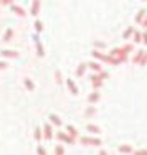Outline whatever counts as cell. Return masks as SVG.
I'll use <instances>...</instances> for the list:
<instances>
[{
    "label": "cell",
    "instance_id": "cell-32",
    "mask_svg": "<svg viewBox=\"0 0 147 155\" xmlns=\"http://www.w3.org/2000/svg\"><path fill=\"white\" fill-rule=\"evenodd\" d=\"M40 137H42V132H40V129H36V132H35V139L38 140Z\"/></svg>",
    "mask_w": 147,
    "mask_h": 155
},
{
    "label": "cell",
    "instance_id": "cell-29",
    "mask_svg": "<svg viewBox=\"0 0 147 155\" xmlns=\"http://www.w3.org/2000/svg\"><path fill=\"white\" fill-rule=\"evenodd\" d=\"M99 78H101V79L104 81L106 78H108V73H106V71H101V73H99Z\"/></svg>",
    "mask_w": 147,
    "mask_h": 155
},
{
    "label": "cell",
    "instance_id": "cell-27",
    "mask_svg": "<svg viewBox=\"0 0 147 155\" xmlns=\"http://www.w3.org/2000/svg\"><path fill=\"white\" fill-rule=\"evenodd\" d=\"M10 36H12V30H7V33L3 35V40H10Z\"/></svg>",
    "mask_w": 147,
    "mask_h": 155
},
{
    "label": "cell",
    "instance_id": "cell-11",
    "mask_svg": "<svg viewBox=\"0 0 147 155\" xmlns=\"http://www.w3.org/2000/svg\"><path fill=\"white\" fill-rule=\"evenodd\" d=\"M119 152L121 153H134V150H132L131 145H121L119 147Z\"/></svg>",
    "mask_w": 147,
    "mask_h": 155
},
{
    "label": "cell",
    "instance_id": "cell-28",
    "mask_svg": "<svg viewBox=\"0 0 147 155\" xmlns=\"http://www.w3.org/2000/svg\"><path fill=\"white\" fill-rule=\"evenodd\" d=\"M35 28H36V31H42V21H36V23H35Z\"/></svg>",
    "mask_w": 147,
    "mask_h": 155
},
{
    "label": "cell",
    "instance_id": "cell-4",
    "mask_svg": "<svg viewBox=\"0 0 147 155\" xmlns=\"http://www.w3.org/2000/svg\"><path fill=\"white\" fill-rule=\"evenodd\" d=\"M144 54H145L144 50H139L137 53H135V56L132 58V63H135V64H141V61H142V58H144Z\"/></svg>",
    "mask_w": 147,
    "mask_h": 155
},
{
    "label": "cell",
    "instance_id": "cell-34",
    "mask_svg": "<svg viewBox=\"0 0 147 155\" xmlns=\"http://www.w3.org/2000/svg\"><path fill=\"white\" fill-rule=\"evenodd\" d=\"M141 64H147V51H145V54H144V58H142V61H141Z\"/></svg>",
    "mask_w": 147,
    "mask_h": 155
},
{
    "label": "cell",
    "instance_id": "cell-18",
    "mask_svg": "<svg viewBox=\"0 0 147 155\" xmlns=\"http://www.w3.org/2000/svg\"><path fill=\"white\" fill-rule=\"evenodd\" d=\"M84 114H86V117H89V116H94L96 114V107H93V106H89L86 110H84Z\"/></svg>",
    "mask_w": 147,
    "mask_h": 155
},
{
    "label": "cell",
    "instance_id": "cell-33",
    "mask_svg": "<svg viewBox=\"0 0 147 155\" xmlns=\"http://www.w3.org/2000/svg\"><path fill=\"white\" fill-rule=\"evenodd\" d=\"M94 45H96L98 48H104V46H106V43H102V41H96Z\"/></svg>",
    "mask_w": 147,
    "mask_h": 155
},
{
    "label": "cell",
    "instance_id": "cell-2",
    "mask_svg": "<svg viewBox=\"0 0 147 155\" xmlns=\"http://www.w3.org/2000/svg\"><path fill=\"white\" fill-rule=\"evenodd\" d=\"M93 56L94 58H98V60H101V61H104V63H108V64H116L114 60H112L109 54H102L101 51H98V50H94L93 51Z\"/></svg>",
    "mask_w": 147,
    "mask_h": 155
},
{
    "label": "cell",
    "instance_id": "cell-16",
    "mask_svg": "<svg viewBox=\"0 0 147 155\" xmlns=\"http://www.w3.org/2000/svg\"><path fill=\"white\" fill-rule=\"evenodd\" d=\"M89 66L91 69H93V71H98V73H101V64H99V63H96V61H93V63H89Z\"/></svg>",
    "mask_w": 147,
    "mask_h": 155
},
{
    "label": "cell",
    "instance_id": "cell-1",
    "mask_svg": "<svg viewBox=\"0 0 147 155\" xmlns=\"http://www.w3.org/2000/svg\"><path fill=\"white\" fill-rule=\"evenodd\" d=\"M131 51H134V43H127V45H124L122 48H114L109 56L114 60L116 64H121V63H124L127 60V54H129Z\"/></svg>",
    "mask_w": 147,
    "mask_h": 155
},
{
    "label": "cell",
    "instance_id": "cell-30",
    "mask_svg": "<svg viewBox=\"0 0 147 155\" xmlns=\"http://www.w3.org/2000/svg\"><path fill=\"white\" fill-rule=\"evenodd\" d=\"M55 76H56V81H58V83H61V73L56 71V73H55Z\"/></svg>",
    "mask_w": 147,
    "mask_h": 155
},
{
    "label": "cell",
    "instance_id": "cell-26",
    "mask_svg": "<svg viewBox=\"0 0 147 155\" xmlns=\"http://www.w3.org/2000/svg\"><path fill=\"white\" fill-rule=\"evenodd\" d=\"M36 152H38V155H46V150H45V149H43V147H42V145H40V147H38V149H36Z\"/></svg>",
    "mask_w": 147,
    "mask_h": 155
},
{
    "label": "cell",
    "instance_id": "cell-19",
    "mask_svg": "<svg viewBox=\"0 0 147 155\" xmlns=\"http://www.w3.org/2000/svg\"><path fill=\"white\" fill-rule=\"evenodd\" d=\"M38 10H40V2H33V5H32V15H36V13H38Z\"/></svg>",
    "mask_w": 147,
    "mask_h": 155
},
{
    "label": "cell",
    "instance_id": "cell-12",
    "mask_svg": "<svg viewBox=\"0 0 147 155\" xmlns=\"http://www.w3.org/2000/svg\"><path fill=\"white\" fill-rule=\"evenodd\" d=\"M86 68H88L86 63H81V64L78 66V69H76V74H78V76H83V74H84V71H86Z\"/></svg>",
    "mask_w": 147,
    "mask_h": 155
},
{
    "label": "cell",
    "instance_id": "cell-20",
    "mask_svg": "<svg viewBox=\"0 0 147 155\" xmlns=\"http://www.w3.org/2000/svg\"><path fill=\"white\" fill-rule=\"evenodd\" d=\"M18 53H15V51L12 50H7V51H2V56H10V58H15Z\"/></svg>",
    "mask_w": 147,
    "mask_h": 155
},
{
    "label": "cell",
    "instance_id": "cell-15",
    "mask_svg": "<svg viewBox=\"0 0 147 155\" xmlns=\"http://www.w3.org/2000/svg\"><path fill=\"white\" fill-rule=\"evenodd\" d=\"M134 28H132V27H129V28H126V31H124V35H122V38L124 40H129V36L131 35H134Z\"/></svg>",
    "mask_w": 147,
    "mask_h": 155
},
{
    "label": "cell",
    "instance_id": "cell-35",
    "mask_svg": "<svg viewBox=\"0 0 147 155\" xmlns=\"http://www.w3.org/2000/svg\"><path fill=\"white\" fill-rule=\"evenodd\" d=\"M3 68H7V63H3V61H0V69H3Z\"/></svg>",
    "mask_w": 147,
    "mask_h": 155
},
{
    "label": "cell",
    "instance_id": "cell-22",
    "mask_svg": "<svg viewBox=\"0 0 147 155\" xmlns=\"http://www.w3.org/2000/svg\"><path fill=\"white\" fill-rule=\"evenodd\" d=\"M12 8H13V12H15V13H18V15H22V17L25 15V12H23V8H22V7H15V5H12Z\"/></svg>",
    "mask_w": 147,
    "mask_h": 155
},
{
    "label": "cell",
    "instance_id": "cell-36",
    "mask_svg": "<svg viewBox=\"0 0 147 155\" xmlns=\"http://www.w3.org/2000/svg\"><path fill=\"white\" fill-rule=\"evenodd\" d=\"M142 27H147V17L144 18V21H142Z\"/></svg>",
    "mask_w": 147,
    "mask_h": 155
},
{
    "label": "cell",
    "instance_id": "cell-5",
    "mask_svg": "<svg viewBox=\"0 0 147 155\" xmlns=\"http://www.w3.org/2000/svg\"><path fill=\"white\" fill-rule=\"evenodd\" d=\"M145 17H147V13H145V8H141V10L137 12V15H135V23H142Z\"/></svg>",
    "mask_w": 147,
    "mask_h": 155
},
{
    "label": "cell",
    "instance_id": "cell-9",
    "mask_svg": "<svg viewBox=\"0 0 147 155\" xmlns=\"http://www.w3.org/2000/svg\"><path fill=\"white\" fill-rule=\"evenodd\" d=\"M66 84H68V87H69V91H71V94H78V87H76V84L73 83L71 79H66Z\"/></svg>",
    "mask_w": 147,
    "mask_h": 155
},
{
    "label": "cell",
    "instance_id": "cell-10",
    "mask_svg": "<svg viewBox=\"0 0 147 155\" xmlns=\"http://www.w3.org/2000/svg\"><path fill=\"white\" fill-rule=\"evenodd\" d=\"M43 130H45V139H46V140H50L51 137H53V132H51V125H50V124H46Z\"/></svg>",
    "mask_w": 147,
    "mask_h": 155
},
{
    "label": "cell",
    "instance_id": "cell-21",
    "mask_svg": "<svg viewBox=\"0 0 147 155\" xmlns=\"http://www.w3.org/2000/svg\"><path fill=\"white\" fill-rule=\"evenodd\" d=\"M141 41H142V33L134 31V43H141Z\"/></svg>",
    "mask_w": 147,
    "mask_h": 155
},
{
    "label": "cell",
    "instance_id": "cell-31",
    "mask_svg": "<svg viewBox=\"0 0 147 155\" xmlns=\"http://www.w3.org/2000/svg\"><path fill=\"white\" fill-rule=\"evenodd\" d=\"M142 41H144V45L147 46V33H145V31L142 33Z\"/></svg>",
    "mask_w": 147,
    "mask_h": 155
},
{
    "label": "cell",
    "instance_id": "cell-7",
    "mask_svg": "<svg viewBox=\"0 0 147 155\" xmlns=\"http://www.w3.org/2000/svg\"><path fill=\"white\" fill-rule=\"evenodd\" d=\"M99 97H101L99 93H98V91H94V93H91L89 96H88V101H89V104H94V102L99 101Z\"/></svg>",
    "mask_w": 147,
    "mask_h": 155
},
{
    "label": "cell",
    "instance_id": "cell-24",
    "mask_svg": "<svg viewBox=\"0 0 147 155\" xmlns=\"http://www.w3.org/2000/svg\"><path fill=\"white\" fill-rule=\"evenodd\" d=\"M25 86H27V89H30V91H33V87H35L30 79H25Z\"/></svg>",
    "mask_w": 147,
    "mask_h": 155
},
{
    "label": "cell",
    "instance_id": "cell-8",
    "mask_svg": "<svg viewBox=\"0 0 147 155\" xmlns=\"http://www.w3.org/2000/svg\"><path fill=\"white\" fill-rule=\"evenodd\" d=\"M58 139L63 140V142H68V143H73V142H75V139L68 137V135H66L65 132H58Z\"/></svg>",
    "mask_w": 147,
    "mask_h": 155
},
{
    "label": "cell",
    "instance_id": "cell-37",
    "mask_svg": "<svg viewBox=\"0 0 147 155\" xmlns=\"http://www.w3.org/2000/svg\"><path fill=\"white\" fill-rule=\"evenodd\" d=\"M99 155H108V152H106V150H101V152H99Z\"/></svg>",
    "mask_w": 147,
    "mask_h": 155
},
{
    "label": "cell",
    "instance_id": "cell-6",
    "mask_svg": "<svg viewBox=\"0 0 147 155\" xmlns=\"http://www.w3.org/2000/svg\"><path fill=\"white\" fill-rule=\"evenodd\" d=\"M91 83H93V86L98 89V87H101V84H102V79H101V78H99L98 74H93V76H91Z\"/></svg>",
    "mask_w": 147,
    "mask_h": 155
},
{
    "label": "cell",
    "instance_id": "cell-14",
    "mask_svg": "<svg viewBox=\"0 0 147 155\" xmlns=\"http://www.w3.org/2000/svg\"><path fill=\"white\" fill-rule=\"evenodd\" d=\"M66 130H68V134L71 135V139L78 137V130H76L75 127H71V125H68V127H66Z\"/></svg>",
    "mask_w": 147,
    "mask_h": 155
},
{
    "label": "cell",
    "instance_id": "cell-17",
    "mask_svg": "<svg viewBox=\"0 0 147 155\" xmlns=\"http://www.w3.org/2000/svg\"><path fill=\"white\" fill-rule=\"evenodd\" d=\"M50 120H51L55 125H61V119H60L58 116H55V114H51V116H50Z\"/></svg>",
    "mask_w": 147,
    "mask_h": 155
},
{
    "label": "cell",
    "instance_id": "cell-3",
    "mask_svg": "<svg viewBox=\"0 0 147 155\" xmlns=\"http://www.w3.org/2000/svg\"><path fill=\"white\" fill-rule=\"evenodd\" d=\"M81 142L84 143V145H94V147L101 145V140H99V139H94V137H83Z\"/></svg>",
    "mask_w": 147,
    "mask_h": 155
},
{
    "label": "cell",
    "instance_id": "cell-25",
    "mask_svg": "<svg viewBox=\"0 0 147 155\" xmlns=\"http://www.w3.org/2000/svg\"><path fill=\"white\" fill-rule=\"evenodd\" d=\"M134 155H147V149H141V150H135Z\"/></svg>",
    "mask_w": 147,
    "mask_h": 155
},
{
    "label": "cell",
    "instance_id": "cell-13",
    "mask_svg": "<svg viewBox=\"0 0 147 155\" xmlns=\"http://www.w3.org/2000/svg\"><path fill=\"white\" fill-rule=\"evenodd\" d=\"M86 129L91 132V134H96V135L99 134V132H101V130H99V127H98V125H93V124H88V127H86Z\"/></svg>",
    "mask_w": 147,
    "mask_h": 155
},
{
    "label": "cell",
    "instance_id": "cell-23",
    "mask_svg": "<svg viewBox=\"0 0 147 155\" xmlns=\"http://www.w3.org/2000/svg\"><path fill=\"white\" fill-rule=\"evenodd\" d=\"M55 153H56V155H65V149L61 145H58L56 149H55Z\"/></svg>",
    "mask_w": 147,
    "mask_h": 155
}]
</instances>
